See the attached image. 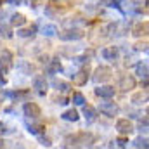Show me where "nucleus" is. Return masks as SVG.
Here are the masks:
<instances>
[{"label": "nucleus", "instance_id": "7", "mask_svg": "<svg viewBox=\"0 0 149 149\" xmlns=\"http://www.w3.org/2000/svg\"><path fill=\"white\" fill-rule=\"evenodd\" d=\"M113 76V70L109 68V66H97L95 68V71H94V74H92V80L95 81V83H106L109 78Z\"/></svg>", "mask_w": 149, "mask_h": 149}, {"label": "nucleus", "instance_id": "4", "mask_svg": "<svg viewBox=\"0 0 149 149\" xmlns=\"http://www.w3.org/2000/svg\"><path fill=\"white\" fill-rule=\"evenodd\" d=\"M114 128H116V132H118L120 135H123V137H128V135H132V134L135 132V127H134V123H132L128 118H118L116 123H114Z\"/></svg>", "mask_w": 149, "mask_h": 149}, {"label": "nucleus", "instance_id": "19", "mask_svg": "<svg viewBox=\"0 0 149 149\" xmlns=\"http://www.w3.org/2000/svg\"><path fill=\"white\" fill-rule=\"evenodd\" d=\"M59 71H63V64H61V61H59L57 57L50 59V61L47 63V73L49 74H57Z\"/></svg>", "mask_w": 149, "mask_h": 149}, {"label": "nucleus", "instance_id": "13", "mask_svg": "<svg viewBox=\"0 0 149 149\" xmlns=\"http://www.w3.org/2000/svg\"><path fill=\"white\" fill-rule=\"evenodd\" d=\"M9 24H10L12 28H23V26L26 24V16L21 14V12H14V14L10 16Z\"/></svg>", "mask_w": 149, "mask_h": 149}, {"label": "nucleus", "instance_id": "9", "mask_svg": "<svg viewBox=\"0 0 149 149\" xmlns=\"http://www.w3.org/2000/svg\"><path fill=\"white\" fill-rule=\"evenodd\" d=\"M33 88L38 95H45L47 94V88H49V81L43 74H37L33 78Z\"/></svg>", "mask_w": 149, "mask_h": 149}, {"label": "nucleus", "instance_id": "15", "mask_svg": "<svg viewBox=\"0 0 149 149\" xmlns=\"http://www.w3.org/2000/svg\"><path fill=\"white\" fill-rule=\"evenodd\" d=\"M87 81H88V71H87V70H83V68H81V70H78V71L73 74V83H74V85L83 87Z\"/></svg>", "mask_w": 149, "mask_h": 149}, {"label": "nucleus", "instance_id": "32", "mask_svg": "<svg viewBox=\"0 0 149 149\" xmlns=\"http://www.w3.org/2000/svg\"><path fill=\"white\" fill-rule=\"evenodd\" d=\"M135 50H137V52H144V54H146V52H148V42H146V40H144V42H139V43L135 45Z\"/></svg>", "mask_w": 149, "mask_h": 149}, {"label": "nucleus", "instance_id": "6", "mask_svg": "<svg viewBox=\"0 0 149 149\" xmlns=\"http://www.w3.org/2000/svg\"><path fill=\"white\" fill-rule=\"evenodd\" d=\"M57 37L63 42H74V40H81L85 37V33H83L81 28H68V30L57 31Z\"/></svg>", "mask_w": 149, "mask_h": 149}, {"label": "nucleus", "instance_id": "26", "mask_svg": "<svg viewBox=\"0 0 149 149\" xmlns=\"http://www.w3.org/2000/svg\"><path fill=\"white\" fill-rule=\"evenodd\" d=\"M132 144H134V148H135V149H148L149 148V146H148V144H149L148 135H139Z\"/></svg>", "mask_w": 149, "mask_h": 149}, {"label": "nucleus", "instance_id": "35", "mask_svg": "<svg viewBox=\"0 0 149 149\" xmlns=\"http://www.w3.org/2000/svg\"><path fill=\"white\" fill-rule=\"evenodd\" d=\"M54 101H56V104H59V106H66V104H68V99H66V97H56Z\"/></svg>", "mask_w": 149, "mask_h": 149}, {"label": "nucleus", "instance_id": "1", "mask_svg": "<svg viewBox=\"0 0 149 149\" xmlns=\"http://www.w3.org/2000/svg\"><path fill=\"white\" fill-rule=\"evenodd\" d=\"M94 142H95V137L90 132H80V134L70 135L66 139V144H70L73 148H78V146H92Z\"/></svg>", "mask_w": 149, "mask_h": 149}, {"label": "nucleus", "instance_id": "2", "mask_svg": "<svg viewBox=\"0 0 149 149\" xmlns=\"http://www.w3.org/2000/svg\"><path fill=\"white\" fill-rule=\"evenodd\" d=\"M97 111L101 114H104V116H108V118H114L120 113V106L116 102H113L111 99H102V102H99Z\"/></svg>", "mask_w": 149, "mask_h": 149}, {"label": "nucleus", "instance_id": "18", "mask_svg": "<svg viewBox=\"0 0 149 149\" xmlns=\"http://www.w3.org/2000/svg\"><path fill=\"white\" fill-rule=\"evenodd\" d=\"M38 28L37 24H31V26H28V28H17V37L21 38H33L37 35Z\"/></svg>", "mask_w": 149, "mask_h": 149}, {"label": "nucleus", "instance_id": "11", "mask_svg": "<svg viewBox=\"0 0 149 149\" xmlns=\"http://www.w3.org/2000/svg\"><path fill=\"white\" fill-rule=\"evenodd\" d=\"M118 56H120V50H118V47H114V45L104 47V49L101 50V57H102L104 61H116Z\"/></svg>", "mask_w": 149, "mask_h": 149}, {"label": "nucleus", "instance_id": "22", "mask_svg": "<svg viewBox=\"0 0 149 149\" xmlns=\"http://www.w3.org/2000/svg\"><path fill=\"white\" fill-rule=\"evenodd\" d=\"M135 73L139 74L141 78H148V76H149V64H148V61H141V63H137V66H135Z\"/></svg>", "mask_w": 149, "mask_h": 149}, {"label": "nucleus", "instance_id": "24", "mask_svg": "<svg viewBox=\"0 0 149 149\" xmlns=\"http://www.w3.org/2000/svg\"><path fill=\"white\" fill-rule=\"evenodd\" d=\"M40 33L43 37H56L57 35V26L56 24H43L40 28Z\"/></svg>", "mask_w": 149, "mask_h": 149}, {"label": "nucleus", "instance_id": "34", "mask_svg": "<svg viewBox=\"0 0 149 149\" xmlns=\"http://www.w3.org/2000/svg\"><path fill=\"white\" fill-rule=\"evenodd\" d=\"M7 134H10L9 127H7L3 121H0V137H3V135H7Z\"/></svg>", "mask_w": 149, "mask_h": 149}, {"label": "nucleus", "instance_id": "14", "mask_svg": "<svg viewBox=\"0 0 149 149\" xmlns=\"http://www.w3.org/2000/svg\"><path fill=\"white\" fill-rule=\"evenodd\" d=\"M52 87L57 90V92H61V94H68V92H71V83H68V81H64V80H57V78H54L52 80Z\"/></svg>", "mask_w": 149, "mask_h": 149}, {"label": "nucleus", "instance_id": "8", "mask_svg": "<svg viewBox=\"0 0 149 149\" xmlns=\"http://www.w3.org/2000/svg\"><path fill=\"white\" fill-rule=\"evenodd\" d=\"M135 85H137V81H135L134 74H123L118 81V88L121 92H130V90L135 88Z\"/></svg>", "mask_w": 149, "mask_h": 149}, {"label": "nucleus", "instance_id": "38", "mask_svg": "<svg viewBox=\"0 0 149 149\" xmlns=\"http://www.w3.org/2000/svg\"><path fill=\"white\" fill-rule=\"evenodd\" d=\"M50 2H66V0H50Z\"/></svg>", "mask_w": 149, "mask_h": 149}, {"label": "nucleus", "instance_id": "5", "mask_svg": "<svg viewBox=\"0 0 149 149\" xmlns=\"http://www.w3.org/2000/svg\"><path fill=\"white\" fill-rule=\"evenodd\" d=\"M12 66H14V56H12V52L7 50V49L0 50V73L7 74L10 71Z\"/></svg>", "mask_w": 149, "mask_h": 149}, {"label": "nucleus", "instance_id": "17", "mask_svg": "<svg viewBox=\"0 0 149 149\" xmlns=\"http://www.w3.org/2000/svg\"><path fill=\"white\" fill-rule=\"evenodd\" d=\"M148 30H149V24H148V21H139L135 26H134V30H132V35L134 37H137V38H141V37H146L148 35Z\"/></svg>", "mask_w": 149, "mask_h": 149}, {"label": "nucleus", "instance_id": "20", "mask_svg": "<svg viewBox=\"0 0 149 149\" xmlns=\"http://www.w3.org/2000/svg\"><path fill=\"white\" fill-rule=\"evenodd\" d=\"M2 94H3L7 99H12V101L28 97V92H24V90H7V92H2Z\"/></svg>", "mask_w": 149, "mask_h": 149}, {"label": "nucleus", "instance_id": "36", "mask_svg": "<svg viewBox=\"0 0 149 149\" xmlns=\"http://www.w3.org/2000/svg\"><path fill=\"white\" fill-rule=\"evenodd\" d=\"M141 85H142V88H144V90H148V78H142Z\"/></svg>", "mask_w": 149, "mask_h": 149}, {"label": "nucleus", "instance_id": "21", "mask_svg": "<svg viewBox=\"0 0 149 149\" xmlns=\"http://www.w3.org/2000/svg\"><path fill=\"white\" fill-rule=\"evenodd\" d=\"M132 104H135V106H141V104H146L148 102V90H141V92H137V94H134L132 95Z\"/></svg>", "mask_w": 149, "mask_h": 149}, {"label": "nucleus", "instance_id": "25", "mask_svg": "<svg viewBox=\"0 0 149 149\" xmlns=\"http://www.w3.org/2000/svg\"><path fill=\"white\" fill-rule=\"evenodd\" d=\"M0 37L9 40V38L14 37V31H12V26L7 24V23H0Z\"/></svg>", "mask_w": 149, "mask_h": 149}, {"label": "nucleus", "instance_id": "33", "mask_svg": "<svg viewBox=\"0 0 149 149\" xmlns=\"http://www.w3.org/2000/svg\"><path fill=\"white\" fill-rule=\"evenodd\" d=\"M116 144H118L120 148H127V144H128V139H127V137H123V135H120V137L116 139Z\"/></svg>", "mask_w": 149, "mask_h": 149}, {"label": "nucleus", "instance_id": "31", "mask_svg": "<svg viewBox=\"0 0 149 149\" xmlns=\"http://www.w3.org/2000/svg\"><path fill=\"white\" fill-rule=\"evenodd\" d=\"M37 137H38V141H40V144H42V146H45V148L52 146V141H50L49 137H45L43 134H40V135H37Z\"/></svg>", "mask_w": 149, "mask_h": 149}, {"label": "nucleus", "instance_id": "40", "mask_svg": "<svg viewBox=\"0 0 149 149\" xmlns=\"http://www.w3.org/2000/svg\"><path fill=\"white\" fill-rule=\"evenodd\" d=\"M0 5H2V0H0Z\"/></svg>", "mask_w": 149, "mask_h": 149}, {"label": "nucleus", "instance_id": "16", "mask_svg": "<svg viewBox=\"0 0 149 149\" xmlns=\"http://www.w3.org/2000/svg\"><path fill=\"white\" fill-rule=\"evenodd\" d=\"M26 128H28V132L31 134V135H40V134H43L45 132V125L43 123H40V121H28L26 120Z\"/></svg>", "mask_w": 149, "mask_h": 149}, {"label": "nucleus", "instance_id": "23", "mask_svg": "<svg viewBox=\"0 0 149 149\" xmlns=\"http://www.w3.org/2000/svg\"><path fill=\"white\" fill-rule=\"evenodd\" d=\"M61 118H63L64 121H78V120H80V113L76 111L74 108H71V109H66V111L63 113Z\"/></svg>", "mask_w": 149, "mask_h": 149}, {"label": "nucleus", "instance_id": "28", "mask_svg": "<svg viewBox=\"0 0 149 149\" xmlns=\"http://www.w3.org/2000/svg\"><path fill=\"white\" fill-rule=\"evenodd\" d=\"M17 68L23 70V73L24 74H31L33 73V66H31L30 63H26V61H19V63H17Z\"/></svg>", "mask_w": 149, "mask_h": 149}, {"label": "nucleus", "instance_id": "10", "mask_svg": "<svg viewBox=\"0 0 149 149\" xmlns=\"http://www.w3.org/2000/svg\"><path fill=\"white\" fill-rule=\"evenodd\" d=\"M94 92H95V95L101 97V99H113L114 94H116V88L111 87V85H101V87H97Z\"/></svg>", "mask_w": 149, "mask_h": 149}, {"label": "nucleus", "instance_id": "41", "mask_svg": "<svg viewBox=\"0 0 149 149\" xmlns=\"http://www.w3.org/2000/svg\"><path fill=\"white\" fill-rule=\"evenodd\" d=\"M0 50H2V49H0Z\"/></svg>", "mask_w": 149, "mask_h": 149}, {"label": "nucleus", "instance_id": "3", "mask_svg": "<svg viewBox=\"0 0 149 149\" xmlns=\"http://www.w3.org/2000/svg\"><path fill=\"white\" fill-rule=\"evenodd\" d=\"M23 114L26 116V120H31V121H38L40 116H42V109L37 102L33 101H26L24 106H23Z\"/></svg>", "mask_w": 149, "mask_h": 149}, {"label": "nucleus", "instance_id": "39", "mask_svg": "<svg viewBox=\"0 0 149 149\" xmlns=\"http://www.w3.org/2000/svg\"><path fill=\"white\" fill-rule=\"evenodd\" d=\"M2 146H3V142H2V141H0V148H2Z\"/></svg>", "mask_w": 149, "mask_h": 149}, {"label": "nucleus", "instance_id": "27", "mask_svg": "<svg viewBox=\"0 0 149 149\" xmlns=\"http://www.w3.org/2000/svg\"><path fill=\"white\" fill-rule=\"evenodd\" d=\"M71 102H73L74 106H83V104H87V99H85V95L81 92H73Z\"/></svg>", "mask_w": 149, "mask_h": 149}, {"label": "nucleus", "instance_id": "37", "mask_svg": "<svg viewBox=\"0 0 149 149\" xmlns=\"http://www.w3.org/2000/svg\"><path fill=\"white\" fill-rule=\"evenodd\" d=\"M5 83H7V80H5V76H3V74L0 73V87H3Z\"/></svg>", "mask_w": 149, "mask_h": 149}, {"label": "nucleus", "instance_id": "29", "mask_svg": "<svg viewBox=\"0 0 149 149\" xmlns=\"http://www.w3.org/2000/svg\"><path fill=\"white\" fill-rule=\"evenodd\" d=\"M121 3H123V0H101V5H104V7H116V9H120Z\"/></svg>", "mask_w": 149, "mask_h": 149}, {"label": "nucleus", "instance_id": "30", "mask_svg": "<svg viewBox=\"0 0 149 149\" xmlns=\"http://www.w3.org/2000/svg\"><path fill=\"white\" fill-rule=\"evenodd\" d=\"M71 63L80 64V66H81V64H88V63H90V57H88L87 54H85V56H78V57H73V59H71Z\"/></svg>", "mask_w": 149, "mask_h": 149}, {"label": "nucleus", "instance_id": "12", "mask_svg": "<svg viewBox=\"0 0 149 149\" xmlns=\"http://www.w3.org/2000/svg\"><path fill=\"white\" fill-rule=\"evenodd\" d=\"M83 118L87 123H94L97 120V109L90 104H83Z\"/></svg>", "mask_w": 149, "mask_h": 149}]
</instances>
